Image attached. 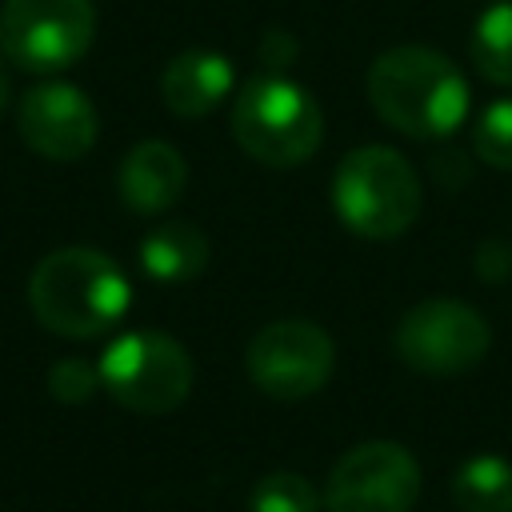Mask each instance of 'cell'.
Instances as JSON below:
<instances>
[{
    "mask_svg": "<svg viewBox=\"0 0 512 512\" xmlns=\"http://www.w3.org/2000/svg\"><path fill=\"white\" fill-rule=\"evenodd\" d=\"M368 100L384 124L404 136H452L468 116V80L460 68L424 44H396L368 68Z\"/></svg>",
    "mask_w": 512,
    "mask_h": 512,
    "instance_id": "6da1fadb",
    "label": "cell"
},
{
    "mask_svg": "<svg viewBox=\"0 0 512 512\" xmlns=\"http://www.w3.org/2000/svg\"><path fill=\"white\" fill-rule=\"evenodd\" d=\"M28 304L48 332L64 340H92L120 324L132 304V288L112 256L72 244L48 252L32 268Z\"/></svg>",
    "mask_w": 512,
    "mask_h": 512,
    "instance_id": "7a4b0ae2",
    "label": "cell"
},
{
    "mask_svg": "<svg viewBox=\"0 0 512 512\" xmlns=\"http://www.w3.org/2000/svg\"><path fill=\"white\" fill-rule=\"evenodd\" d=\"M332 204L348 232L364 240H392L420 216V176L396 148L364 144L340 160L332 176Z\"/></svg>",
    "mask_w": 512,
    "mask_h": 512,
    "instance_id": "3957f363",
    "label": "cell"
},
{
    "mask_svg": "<svg viewBox=\"0 0 512 512\" xmlns=\"http://www.w3.org/2000/svg\"><path fill=\"white\" fill-rule=\"evenodd\" d=\"M232 136L252 160L272 168H296L320 148L324 112L304 84L268 72L244 84V92L236 96Z\"/></svg>",
    "mask_w": 512,
    "mask_h": 512,
    "instance_id": "277c9868",
    "label": "cell"
},
{
    "mask_svg": "<svg viewBox=\"0 0 512 512\" xmlns=\"http://www.w3.org/2000/svg\"><path fill=\"white\" fill-rule=\"evenodd\" d=\"M100 388L128 412L164 416L192 392V356L168 332H124L100 352Z\"/></svg>",
    "mask_w": 512,
    "mask_h": 512,
    "instance_id": "5b68a950",
    "label": "cell"
},
{
    "mask_svg": "<svg viewBox=\"0 0 512 512\" xmlns=\"http://www.w3.org/2000/svg\"><path fill=\"white\" fill-rule=\"evenodd\" d=\"M96 36L92 0H4L0 52L20 72L72 68Z\"/></svg>",
    "mask_w": 512,
    "mask_h": 512,
    "instance_id": "8992f818",
    "label": "cell"
},
{
    "mask_svg": "<svg viewBox=\"0 0 512 512\" xmlns=\"http://www.w3.org/2000/svg\"><path fill=\"white\" fill-rule=\"evenodd\" d=\"M396 356L424 376H460L476 368L492 348V328L484 312L464 300L432 296L408 308L392 336Z\"/></svg>",
    "mask_w": 512,
    "mask_h": 512,
    "instance_id": "52a82bcc",
    "label": "cell"
},
{
    "mask_svg": "<svg viewBox=\"0 0 512 512\" xmlns=\"http://www.w3.org/2000/svg\"><path fill=\"white\" fill-rule=\"evenodd\" d=\"M248 380L272 400H308L332 380L336 348L332 336L312 320H272L244 352Z\"/></svg>",
    "mask_w": 512,
    "mask_h": 512,
    "instance_id": "ba28073f",
    "label": "cell"
},
{
    "mask_svg": "<svg viewBox=\"0 0 512 512\" xmlns=\"http://www.w3.org/2000/svg\"><path fill=\"white\" fill-rule=\"evenodd\" d=\"M420 496L416 456L396 440H368L348 448L324 484L328 512H412Z\"/></svg>",
    "mask_w": 512,
    "mask_h": 512,
    "instance_id": "9c48e42d",
    "label": "cell"
},
{
    "mask_svg": "<svg viewBox=\"0 0 512 512\" xmlns=\"http://www.w3.org/2000/svg\"><path fill=\"white\" fill-rule=\"evenodd\" d=\"M16 132L36 156L68 164V160H80L96 144L100 116L76 84L48 80V84H36L20 96Z\"/></svg>",
    "mask_w": 512,
    "mask_h": 512,
    "instance_id": "30bf717a",
    "label": "cell"
},
{
    "mask_svg": "<svg viewBox=\"0 0 512 512\" xmlns=\"http://www.w3.org/2000/svg\"><path fill=\"white\" fill-rule=\"evenodd\" d=\"M184 184H188V164H184V156H180L172 144H164V140H144V144H136V148L120 160V168H116V192H120V200H124L132 212H140V216H152V212L172 208V204L180 200Z\"/></svg>",
    "mask_w": 512,
    "mask_h": 512,
    "instance_id": "8fae6325",
    "label": "cell"
},
{
    "mask_svg": "<svg viewBox=\"0 0 512 512\" xmlns=\"http://www.w3.org/2000/svg\"><path fill=\"white\" fill-rule=\"evenodd\" d=\"M232 92V60L208 48H192L168 60L164 76H160V96L168 104V112L196 120L208 116L212 108L224 104V96Z\"/></svg>",
    "mask_w": 512,
    "mask_h": 512,
    "instance_id": "7c38bea8",
    "label": "cell"
},
{
    "mask_svg": "<svg viewBox=\"0 0 512 512\" xmlns=\"http://www.w3.org/2000/svg\"><path fill=\"white\" fill-rule=\"evenodd\" d=\"M208 264V236L192 220H164L140 240V268L160 284H184Z\"/></svg>",
    "mask_w": 512,
    "mask_h": 512,
    "instance_id": "4fadbf2b",
    "label": "cell"
},
{
    "mask_svg": "<svg viewBox=\"0 0 512 512\" xmlns=\"http://www.w3.org/2000/svg\"><path fill=\"white\" fill-rule=\"evenodd\" d=\"M452 504L460 512H512V464L504 456H468L452 472Z\"/></svg>",
    "mask_w": 512,
    "mask_h": 512,
    "instance_id": "5bb4252c",
    "label": "cell"
},
{
    "mask_svg": "<svg viewBox=\"0 0 512 512\" xmlns=\"http://www.w3.org/2000/svg\"><path fill=\"white\" fill-rule=\"evenodd\" d=\"M472 64L488 84H512V0H492L476 16Z\"/></svg>",
    "mask_w": 512,
    "mask_h": 512,
    "instance_id": "9a60e30c",
    "label": "cell"
},
{
    "mask_svg": "<svg viewBox=\"0 0 512 512\" xmlns=\"http://www.w3.org/2000/svg\"><path fill=\"white\" fill-rule=\"evenodd\" d=\"M324 496L316 492V484L300 472H268L252 484L248 492V512H320Z\"/></svg>",
    "mask_w": 512,
    "mask_h": 512,
    "instance_id": "2e32d148",
    "label": "cell"
},
{
    "mask_svg": "<svg viewBox=\"0 0 512 512\" xmlns=\"http://www.w3.org/2000/svg\"><path fill=\"white\" fill-rule=\"evenodd\" d=\"M472 144H476V156L488 168L512 172V96L508 100H496V104H488L480 112L476 132H472Z\"/></svg>",
    "mask_w": 512,
    "mask_h": 512,
    "instance_id": "e0dca14e",
    "label": "cell"
},
{
    "mask_svg": "<svg viewBox=\"0 0 512 512\" xmlns=\"http://www.w3.org/2000/svg\"><path fill=\"white\" fill-rule=\"evenodd\" d=\"M100 388V372L80 360V356H68V360H56L52 372H48V392L60 400V404H84L92 400Z\"/></svg>",
    "mask_w": 512,
    "mask_h": 512,
    "instance_id": "ac0fdd59",
    "label": "cell"
},
{
    "mask_svg": "<svg viewBox=\"0 0 512 512\" xmlns=\"http://www.w3.org/2000/svg\"><path fill=\"white\" fill-rule=\"evenodd\" d=\"M476 272H480L484 280L500 284V280L512 272V248L500 244V240H484V244L476 248Z\"/></svg>",
    "mask_w": 512,
    "mask_h": 512,
    "instance_id": "d6986e66",
    "label": "cell"
},
{
    "mask_svg": "<svg viewBox=\"0 0 512 512\" xmlns=\"http://www.w3.org/2000/svg\"><path fill=\"white\" fill-rule=\"evenodd\" d=\"M260 60H264L268 72L288 68V64L296 60V40H292L288 32H280V28H268L264 40H260Z\"/></svg>",
    "mask_w": 512,
    "mask_h": 512,
    "instance_id": "ffe728a7",
    "label": "cell"
},
{
    "mask_svg": "<svg viewBox=\"0 0 512 512\" xmlns=\"http://www.w3.org/2000/svg\"><path fill=\"white\" fill-rule=\"evenodd\" d=\"M8 104H12V76H8V68L0 64V116L8 112Z\"/></svg>",
    "mask_w": 512,
    "mask_h": 512,
    "instance_id": "44dd1931",
    "label": "cell"
}]
</instances>
